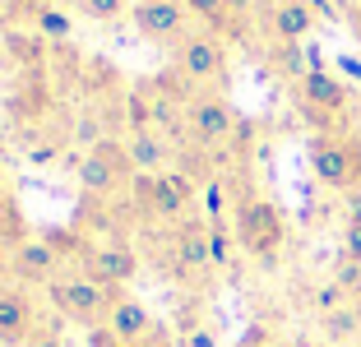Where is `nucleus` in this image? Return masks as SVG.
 Listing matches in <instances>:
<instances>
[{
    "label": "nucleus",
    "instance_id": "20e7f679",
    "mask_svg": "<svg viewBox=\"0 0 361 347\" xmlns=\"http://www.w3.org/2000/svg\"><path fill=\"white\" fill-rule=\"evenodd\" d=\"M47 296H51V305L65 319H75V324H84V329H97V324H106V315H111V305H116L121 292L116 287H102L97 278H88L84 269H70V274L47 283Z\"/></svg>",
    "mask_w": 361,
    "mask_h": 347
},
{
    "label": "nucleus",
    "instance_id": "b1692460",
    "mask_svg": "<svg viewBox=\"0 0 361 347\" xmlns=\"http://www.w3.org/2000/svg\"><path fill=\"white\" fill-rule=\"evenodd\" d=\"M75 135H79V144H88V148H97L102 144V121H97V116H79V126H75Z\"/></svg>",
    "mask_w": 361,
    "mask_h": 347
},
{
    "label": "nucleus",
    "instance_id": "7c9ffc66",
    "mask_svg": "<svg viewBox=\"0 0 361 347\" xmlns=\"http://www.w3.org/2000/svg\"><path fill=\"white\" fill-rule=\"evenodd\" d=\"M348 28H352V37H357V47H361V0L348 10Z\"/></svg>",
    "mask_w": 361,
    "mask_h": 347
},
{
    "label": "nucleus",
    "instance_id": "9d476101",
    "mask_svg": "<svg viewBox=\"0 0 361 347\" xmlns=\"http://www.w3.org/2000/svg\"><path fill=\"white\" fill-rule=\"evenodd\" d=\"M130 195H135V209L144 213V218L185 222V213H190L185 195H180V190L167 181V171H139V176L130 181Z\"/></svg>",
    "mask_w": 361,
    "mask_h": 347
},
{
    "label": "nucleus",
    "instance_id": "f03ea898",
    "mask_svg": "<svg viewBox=\"0 0 361 347\" xmlns=\"http://www.w3.org/2000/svg\"><path fill=\"white\" fill-rule=\"evenodd\" d=\"M232 231H236V245L259 264H274L278 255H283V241H287L283 209H278L274 200H264V195H241V200H236Z\"/></svg>",
    "mask_w": 361,
    "mask_h": 347
},
{
    "label": "nucleus",
    "instance_id": "7ed1b4c3",
    "mask_svg": "<svg viewBox=\"0 0 361 347\" xmlns=\"http://www.w3.org/2000/svg\"><path fill=\"white\" fill-rule=\"evenodd\" d=\"M310 171L319 185L361 195V130H338V135H310Z\"/></svg>",
    "mask_w": 361,
    "mask_h": 347
},
{
    "label": "nucleus",
    "instance_id": "412c9836",
    "mask_svg": "<svg viewBox=\"0 0 361 347\" xmlns=\"http://www.w3.org/2000/svg\"><path fill=\"white\" fill-rule=\"evenodd\" d=\"M200 195H204V213H209V222H227V185H223V181L213 176Z\"/></svg>",
    "mask_w": 361,
    "mask_h": 347
},
{
    "label": "nucleus",
    "instance_id": "f8f14e48",
    "mask_svg": "<svg viewBox=\"0 0 361 347\" xmlns=\"http://www.w3.org/2000/svg\"><path fill=\"white\" fill-rule=\"evenodd\" d=\"M37 310H32V296L23 287H5L0 292V343L10 347H28V338L37 334Z\"/></svg>",
    "mask_w": 361,
    "mask_h": 347
},
{
    "label": "nucleus",
    "instance_id": "9b49d317",
    "mask_svg": "<svg viewBox=\"0 0 361 347\" xmlns=\"http://www.w3.org/2000/svg\"><path fill=\"white\" fill-rule=\"evenodd\" d=\"M79 269H84L88 278H97L102 287H126L130 278L139 274V255L130 250L126 241H106V245H88L84 241V250H79Z\"/></svg>",
    "mask_w": 361,
    "mask_h": 347
},
{
    "label": "nucleus",
    "instance_id": "473e14b6",
    "mask_svg": "<svg viewBox=\"0 0 361 347\" xmlns=\"http://www.w3.org/2000/svg\"><path fill=\"white\" fill-rule=\"evenodd\" d=\"M0 204H5V181H0Z\"/></svg>",
    "mask_w": 361,
    "mask_h": 347
},
{
    "label": "nucleus",
    "instance_id": "f704fd0d",
    "mask_svg": "<svg viewBox=\"0 0 361 347\" xmlns=\"http://www.w3.org/2000/svg\"><path fill=\"white\" fill-rule=\"evenodd\" d=\"M241 347H245V343H241Z\"/></svg>",
    "mask_w": 361,
    "mask_h": 347
},
{
    "label": "nucleus",
    "instance_id": "4be33fe9",
    "mask_svg": "<svg viewBox=\"0 0 361 347\" xmlns=\"http://www.w3.org/2000/svg\"><path fill=\"white\" fill-rule=\"evenodd\" d=\"M343 305H348V292H343L338 283H324L315 292V310L319 315H334V310H343Z\"/></svg>",
    "mask_w": 361,
    "mask_h": 347
},
{
    "label": "nucleus",
    "instance_id": "72a5a7b5",
    "mask_svg": "<svg viewBox=\"0 0 361 347\" xmlns=\"http://www.w3.org/2000/svg\"><path fill=\"white\" fill-rule=\"evenodd\" d=\"M287 347H306V343H287Z\"/></svg>",
    "mask_w": 361,
    "mask_h": 347
},
{
    "label": "nucleus",
    "instance_id": "ddd939ff",
    "mask_svg": "<svg viewBox=\"0 0 361 347\" xmlns=\"http://www.w3.org/2000/svg\"><path fill=\"white\" fill-rule=\"evenodd\" d=\"M264 23L278 42H306L315 28V10H310V0H269Z\"/></svg>",
    "mask_w": 361,
    "mask_h": 347
},
{
    "label": "nucleus",
    "instance_id": "6ab92c4d",
    "mask_svg": "<svg viewBox=\"0 0 361 347\" xmlns=\"http://www.w3.org/2000/svg\"><path fill=\"white\" fill-rule=\"evenodd\" d=\"M75 10L84 14V19H97V23H111V19H121V14L130 10V0H75Z\"/></svg>",
    "mask_w": 361,
    "mask_h": 347
},
{
    "label": "nucleus",
    "instance_id": "393cba45",
    "mask_svg": "<svg viewBox=\"0 0 361 347\" xmlns=\"http://www.w3.org/2000/svg\"><path fill=\"white\" fill-rule=\"evenodd\" d=\"M343 260L361 264V222H348V227H343Z\"/></svg>",
    "mask_w": 361,
    "mask_h": 347
},
{
    "label": "nucleus",
    "instance_id": "4468645a",
    "mask_svg": "<svg viewBox=\"0 0 361 347\" xmlns=\"http://www.w3.org/2000/svg\"><path fill=\"white\" fill-rule=\"evenodd\" d=\"M126 153H130V162H135V176H139V171H167L171 162H176V148H171V139L162 135V130H153V126L130 130Z\"/></svg>",
    "mask_w": 361,
    "mask_h": 347
},
{
    "label": "nucleus",
    "instance_id": "2f4dec72",
    "mask_svg": "<svg viewBox=\"0 0 361 347\" xmlns=\"http://www.w3.org/2000/svg\"><path fill=\"white\" fill-rule=\"evenodd\" d=\"M338 70L352 74V79H361V61H357V56H338Z\"/></svg>",
    "mask_w": 361,
    "mask_h": 347
},
{
    "label": "nucleus",
    "instance_id": "c85d7f7f",
    "mask_svg": "<svg viewBox=\"0 0 361 347\" xmlns=\"http://www.w3.org/2000/svg\"><path fill=\"white\" fill-rule=\"evenodd\" d=\"M130 347H171V343H167V329H153V334H144L139 343H130Z\"/></svg>",
    "mask_w": 361,
    "mask_h": 347
},
{
    "label": "nucleus",
    "instance_id": "2eb2a0df",
    "mask_svg": "<svg viewBox=\"0 0 361 347\" xmlns=\"http://www.w3.org/2000/svg\"><path fill=\"white\" fill-rule=\"evenodd\" d=\"M176 269L180 274H204V269H213V255H209V222H180L176 227Z\"/></svg>",
    "mask_w": 361,
    "mask_h": 347
},
{
    "label": "nucleus",
    "instance_id": "0eeeda50",
    "mask_svg": "<svg viewBox=\"0 0 361 347\" xmlns=\"http://www.w3.org/2000/svg\"><path fill=\"white\" fill-rule=\"evenodd\" d=\"M75 181L84 195H116L121 185L135 181V162H130L126 144L121 139H102L97 148H88L75 167Z\"/></svg>",
    "mask_w": 361,
    "mask_h": 347
},
{
    "label": "nucleus",
    "instance_id": "a878e982",
    "mask_svg": "<svg viewBox=\"0 0 361 347\" xmlns=\"http://www.w3.org/2000/svg\"><path fill=\"white\" fill-rule=\"evenodd\" d=\"M88 347H126V343H121L106 324H97V329H88Z\"/></svg>",
    "mask_w": 361,
    "mask_h": 347
},
{
    "label": "nucleus",
    "instance_id": "c756f323",
    "mask_svg": "<svg viewBox=\"0 0 361 347\" xmlns=\"http://www.w3.org/2000/svg\"><path fill=\"white\" fill-rule=\"evenodd\" d=\"M190 347H218V338L209 329H190Z\"/></svg>",
    "mask_w": 361,
    "mask_h": 347
},
{
    "label": "nucleus",
    "instance_id": "a211bd4d",
    "mask_svg": "<svg viewBox=\"0 0 361 347\" xmlns=\"http://www.w3.org/2000/svg\"><path fill=\"white\" fill-rule=\"evenodd\" d=\"M232 236L236 231L227 222H209V255H213V269H227L232 264Z\"/></svg>",
    "mask_w": 361,
    "mask_h": 347
},
{
    "label": "nucleus",
    "instance_id": "dca6fc26",
    "mask_svg": "<svg viewBox=\"0 0 361 347\" xmlns=\"http://www.w3.org/2000/svg\"><path fill=\"white\" fill-rule=\"evenodd\" d=\"M106 329L130 347V343H139L144 334H153V315H149V305H144V301H135V296L121 292L116 305H111V315H106Z\"/></svg>",
    "mask_w": 361,
    "mask_h": 347
},
{
    "label": "nucleus",
    "instance_id": "6e6552de",
    "mask_svg": "<svg viewBox=\"0 0 361 347\" xmlns=\"http://www.w3.org/2000/svg\"><path fill=\"white\" fill-rule=\"evenodd\" d=\"M130 19H135V28H139L144 42L171 47V51H176V47L190 37L195 14L185 10V0H135V5H130Z\"/></svg>",
    "mask_w": 361,
    "mask_h": 347
},
{
    "label": "nucleus",
    "instance_id": "f257e3e1",
    "mask_svg": "<svg viewBox=\"0 0 361 347\" xmlns=\"http://www.w3.org/2000/svg\"><path fill=\"white\" fill-rule=\"evenodd\" d=\"M292 97H297V111L306 116L315 135H338V130H352V88L343 84L338 74L329 70H306L292 84Z\"/></svg>",
    "mask_w": 361,
    "mask_h": 347
},
{
    "label": "nucleus",
    "instance_id": "423d86ee",
    "mask_svg": "<svg viewBox=\"0 0 361 347\" xmlns=\"http://www.w3.org/2000/svg\"><path fill=\"white\" fill-rule=\"evenodd\" d=\"M171 70L190 88H213L227 79V42L213 28H190V37L171 51Z\"/></svg>",
    "mask_w": 361,
    "mask_h": 347
},
{
    "label": "nucleus",
    "instance_id": "f3484780",
    "mask_svg": "<svg viewBox=\"0 0 361 347\" xmlns=\"http://www.w3.org/2000/svg\"><path fill=\"white\" fill-rule=\"evenodd\" d=\"M32 32L42 37V42H65L70 32H75V23H70V14L65 10H56V5H47L37 19H32Z\"/></svg>",
    "mask_w": 361,
    "mask_h": 347
},
{
    "label": "nucleus",
    "instance_id": "aec40b11",
    "mask_svg": "<svg viewBox=\"0 0 361 347\" xmlns=\"http://www.w3.org/2000/svg\"><path fill=\"white\" fill-rule=\"evenodd\" d=\"M185 10H190L195 19H204L213 32L227 28V0H185Z\"/></svg>",
    "mask_w": 361,
    "mask_h": 347
},
{
    "label": "nucleus",
    "instance_id": "39448f33",
    "mask_svg": "<svg viewBox=\"0 0 361 347\" xmlns=\"http://www.w3.org/2000/svg\"><path fill=\"white\" fill-rule=\"evenodd\" d=\"M241 135H245V126H241V116L232 111V102H227V97H218V93H195L190 102H185V144L213 153V148L236 144Z\"/></svg>",
    "mask_w": 361,
    "mask_h": 347
},
{
    "label": "nucleus",
    "instance_id": "cd10ccee",
    "mask_svg": "<svg viewBox=\"0 0 361 347\" xmlns=\"http://www.w3.org/2000/svg\"><path fill=\"white\" fill-rule=\"evenodd\" d=\"M14 287V264H10V250H0V292Z\"/></svg>",
    "mask_w": 361,
    "mask_h": 347
},
{
    "label": "nucleus",
    "instance_id": "1a4fd4ad",
    "mask_svg": "<svg viewBox=\"0 0 361 347\" xmlns=\"http://www.w3.org/2000/svg\"><path fill=\"white\" fill-rule=\"evenodd\" d=\"M70 245L61 236H23L19 245H10V264H14V283H51L61 278V260Z\"/></svg>",
    "mask_w": 361,
    "mask_h": 347
},
{
    "label": "nucleus",
    "instance_id": "5701e85b",
    "mask_svg": "<svg viewBox=\"0 0 361 347\" xmlns=\"http://www.w3.org/2000/svg\"><path fill=\"white\" fill-rule=\"evenodd\" d=\"M5 42L14 47V51H19V61L23 65H37V56H42V37H37V32H32V37H19V32H10V37H5Z\"/></svg>",
    "mask_w": 361,
    "mask_h": 347
},
{
    "label": "nucleus",
    "instance_id": "bb28decb",
    "mask_svg": "<svg viewBox=\"0 0 361 347\" xmlns=\"http://www.w3.org/2000/svg\"><path fill=\"white\" fill-rule=\"evenodd\" d=\"M28 347H70V343H65L56 329H37V334L28 338Z\"/></svg>",
    "mask_w": 361,
    "mask_h": 347
}]
</instances>
